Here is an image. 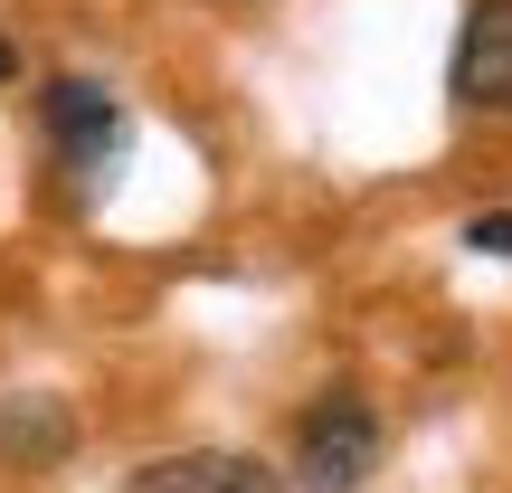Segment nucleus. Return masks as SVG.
I'll return each instance as SVG.
<instances>
[{
	"instance_id": "423d86ee",
	"label": "nucleus",
	"mask_w": 512,
	"mask_h": 493,
	"mask_svg": "<svg viewBox=\"0 0 512 493\" xmlns=\"http://www.w3.org/2000/svg\"><path fill=\"white\" fill-rule=\"evenodd\" d=\"M465 247H475V256H512V209H494V219H465Z\"/></svg>"
},
{
	"instance_id": "0eeeda50",
	"label": "nucleus",
	"mask_w": 512,
	"mask_h": 493,
	"mask_svg": "<svg viewBox=\"0 0 512 493\" xmlns=\"http://www.w3.org/2000/svg\"><path fill=\"white\" fill-rule=\"evenodd\" d=\"M10 76H19V48H10V38H0V86H10Z\"/></svg>"
},
{
	"instance_id": "20e7f679",
	"label": "nucleus",
	"mask_w": 512,
	"mask_h": 493,
	"mask_svg": "<svg viewBox=\"0 0 512 493\" xmlns=\"http://www.w3.org/2000/svg\"><path fill=\"white\" fill-rule=\"evenodd\" d=\"M133 493H285V484L238 446H181V456H152L133 475Z\"/></svg>"
},
{
	"instance_id": "f03ea898",
	"label": "nucleus",
	"mask_w": 512,
	"mask_h": 493,
	"mask_svg": "<svg viewBox=\"0 0 512 493\" xmlns=\"http://www.w3.org/2000/svg\"><path fill=\"white\" fill-rule=\"evenodd\" d=\"M446 95H456L465 114H512V0H475V10H465Z\"/></svg>"
},
{
	"instance_id": "7ed1b4c3",
	"label": "nucleus",
	"mask_w": 512,
	"mask_h": 493,
	"mask_svg": "<svg viewBox=\"0 0 512 493\" xmlns=\"http://www.w3.org/2000/svg\"><path fill=\"white\" fill-rule=\"evenodd\" d=\"M38 124H48V143L67 152L76 171H95L114 152V133H124V114H114V95L95 86V76H48V86H38Z\"/></svg>"
},
{
	"instance_id": "f257e3e1",
	"label": "nucleus",
	"mask_w": 512,
	"mask_h": 493,
	"mask_svg": "<svg viewBox=\"0 0 512 493\" xmlns=\"http://www.w3.org/2000/svg\"><path fill=\"white\" fill-rule=\"evenodd\" d=\"M294 475L313 493H361L380 475V408L361 389H323V399L294 418Z\"/></svg>"
},
{
	"instance_id": "39448f33",
	"label": "nucleus",
	"mask_w": 512,
	"mask_h": 493,
	"mask_svg": "<svg viewBox=\"0 0 512 493\" xmlns=\"http://www.w3.org/2000/svg\"><path fill=\"white\" fill-rule=\"evenodd\" d=\"M67 446H76L67 399H48V389H10L0 399V465H67Z\"/></svg>"
}]
</instances>
